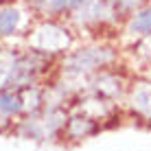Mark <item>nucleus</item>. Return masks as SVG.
Masks as SVG:
<instances>
[{
    "label": "nucleus",
    "mask_w": 151,
    "mask_h": 151,
    "mask_svg": "<svg viewBox=\"0 0 151 151\" xmlns=\"http://www.w3.org/2000/svg\"><path fill=\"white\" fill-rule=\"evenodd\" d=\"M15 24H18V11L15 9H2L0 11V33L2 35L13 33Z\"/></svg>",
    "instance_id": "nucleus-1"
},
{
    "label": "nucleus",
    "mask_w": 151,
    "mask_h": 151,
    "mask_svg": "<svg viewBox=\"0 0 151 151\" xmlns=\"http://www.w3.org/2000/svg\"><path fill=\"white\" fill-rule=\"evenodd\" d=\"M132 31H136V33H151V7L140 15H136V20L132 22Z\"/></svg>",
    "instance_id": "nucleus-2"
},
{
    "label": "nucleus",
    "mask_w": 151,
    "mask_h": 151,
    "mask_svg": "<svg viewBox=\"0 0 151 151\" xmlns=\"http://www.w3.org/2000/svg\"><path fill=\"white\" fill-rule=\"evenodd\" d=\"M20 96L18 94H0V112L4 114H13L20 110Z\"/></svg>",
    "instance_id": "nucleus-3"
},
{
    "label": "nucleus",
    "mask_w": 151,
    "mask_h": 151,
    "mask_svg": "<svg viewBox=\"0 0 151 151\" xmlns=\"http://www.w3.org/2000/svg\"><path fill=\"white\" fill-rule=\"evenodd\" d=\"M79 2L81 0H46V7L59 11V9H70V7H75V4H79Z\"/></svg>",
    "instance_id": "nucleus-4"
},
{
    "label": "nucleus",
    "mask_w": 151,
    "mask_h": 151,
    "mask_svg": "<svg viewBox=\"0 0 151 151\" xmlns=\"http://www.w3.org/2000/svg\"><path fill=\"white\" fill-rule=\"evenodd\" d=\"M114 2L118 4V9H121V11H127V9L136 7V4L140 2V0H114Z\"/></svg>",
    "instance_id": "nucleus-5"
}]
</instances>
